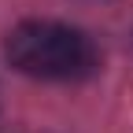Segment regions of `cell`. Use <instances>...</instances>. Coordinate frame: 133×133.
<instances>
[{"label": "cell", "mask_w": 133, "mask_h": 133, "mask_svg": "<svg viewBox=\"0 0 133 133\" xmlns=\"http://www.w3.org/2000/svg\"><path fill=\"white\" fill-rule=\"evenodd\" d=\"M4 56L19 74L41 81H78L100 66L96 44L85 33L52 19L19 22L4 41Z\"/></svg>", "instance_id": "1"}]
</instances>
